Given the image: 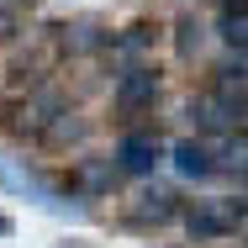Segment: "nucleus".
<instances>
[{
  "label": "nucleus",
  "instance_id": "6",
  "mask_svg": "<svg viewBox=\"0 0 248 248\" xmlns=\"http://www.w3.org/2000/svg\"><path fill=\"white\" fill-rule=\"evenodd\" d=\"M174 169H180L185 180H206L217 164H211V153L201 148V143H180V148H174Z\"/></svg>",
  "mask_w": 248,
  "mask_h": 248
},
{
  "label": "nucleus",
  "instance_id": "5",
  "mask_svg": "<svg viewBox=\"0 0 248 248\" xmlns=\"http://www.w3.org/2000/svg\"><path fill=\"white\" fill-rule=\"evenodd\" d=\"M222 37L238 53H248V0H227V11H222Z\"/></svg>",
  "mask_w": 248,
  "mask_h": 248
},
{
  "label": "nucleus",
  "instance_id": "9",
  "mask_svg": "<svg viewBox=\"0 0 248 248\" xmlns=\"http://www.w3.org/2000/svg\"><path fill=\"white\" fill-rule=\"evenodd\" d=\"M190 116H201V127H211V132H217V127H227V122H232V106H222V100H201Z\"/></svg>",
  "mask_w": 248,
  "mask_h": 248
},
{
  "label": "nucleus",
  "instance_id": "11",
  "mask_svg": "<svg viewBox=\"0 0 248 248\" xmlns=\"http://www.w3.org/2000/svg\"><path fill=\"white\" fill-rule=\"evenodd\" d=\"M232 122L248 132V95H238V100H232Z\"/></svg>",
  "mask_w": 248,
  "mask_h": 248
},
{
  "label": "nucleus",
  "instance_id": "7",
  "mask_svg": "<svg viewBox=\"0 0 248 248\" xmlns=\"http://www.w3.org/2000/svg\"><path fill=\"white\" fill-rule=\"evenodd\" d=\"M217 74H222V90H227V95H238V90L248 95V53L232 48L222 63H217Z\"/></svg>",
  "mask_w": 248,
  "mask_h": 248
},
{
  "label": "nucleus",
  "instance_id": "1",
  "mask_svg": "<svg viewBox=\"0 0 248 248\" xmlns=\"http://www.w3.org/2000/svg\"><path fill=\"white\" fill-rule=\"evenodd\" d=\"M0 190H16V196H27V201H37L43 211H63V201L53 196L48 185L32 174V169H21L16 158H0Z\"/></svg>",
  "mask_w": 248,
  "mask_h": 248
},
{
  "label": "nucleus",
  "instance_id": "3",
  "mask_svg": "<svg viewBox=\"0 0 248 248\" xmlns=\"http://www.w3.org/2000/svg\"><path fill=\"white\" fill-rule=\"evenodd\" d=\"M153 95H158V74H153V69H127L122 85H116V106H122V111H138V106H148Z\"/></svg>",
  "mask_w": 248,
  "mask_h": 248
},
{
  "label": "nucleus",
  "instance_id": "2",
  "mask_svg": "<svg viewBox=\"0 0 248 248\" xmlns=\"http://www.w3.org/2000/svg\"><path fill=\"white\" fill-rule=\"evenodd\" d=\"M116 158H122L127 174H153V164H158V138H153V132H127L122 148H116Z\"/></svg>",
  "mask_w": 248,
  "mask_h": 248
},
{
  "label": "nucleus",
  "instance_id": "4",
  "mask_svg": "<svg viewBox=\"0 0 248 248\" xmlns=\"http://www.w3.org/2000/svg\"><path fill=\"white\" fill-rule=\"evenodd\" d=\"M232 222H238L232 206H201V211H190V232L196 238H222V232H232Z\"/></svg>",
  "mask_w": 248,
  "mask_h": 248
},
{
  "label": "nucleus",
  "instance_id": "12",
  "mask_svg": "<svg viewBox=\"0 0 248 248\" xmlns=\"http://www.w3.org/2000/svg\"><path fill=\"white\" fill-rule=\"evenodd\" d=\"M5 232H11V222H5V217H0V238H5Z\"/></svg>",
  "mask_w": 248,
  "mask_h": 248
},
{
  "label": "nucleus",
  "instance_id": "10",
  "mask_svg": "<svg viewBox=\"0 0 248 248\" xmlns=\"http://www.w3.org/2000/svg\"><path fill=\"white\" fill-rule=\"evenodd\" d=\"M138 217H153V222H164V217H169V196H148V206H138Z\"/></svg>",
  "mask_w": 248,
  "mask_h": 248
},
{
  "label": "nucleus",
  "instance_id": "8",
  "mask_svg": "<svg viewBox=\"0 0 248 248\" xmlns=\"http://www.w3.org/2000/svg\"><path fill=\"white\" fill-rule=\"evenodd\" d=\"M174 43H180L185 58L201 53V43H206V21H201V16H180V37H174Z\"/></svg>",
  "mask_w": 248,
  "mask_h": 248
}]
</instances>
